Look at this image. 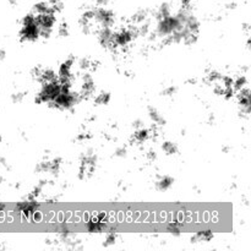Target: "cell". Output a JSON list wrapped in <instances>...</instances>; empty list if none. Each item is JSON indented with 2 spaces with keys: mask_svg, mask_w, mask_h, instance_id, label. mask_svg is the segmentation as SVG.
Returning a JSON list of instances; mask_svg holds the SVG:
<instances>
[{
  "mask_svg": "<svg viewBox=\"0 0 251 251\" xmlns=\"http://www.w3.org/2000/svg\"><path fill=\"white\" fill-rule=\"evenodd\" d=\"M172 183H173V179L168 178V176H164V178L157 184V186H158V189H161V190H167V189L172 185Z\"/></svg>",
  "mask_w": 251,
  "mask_h": 251,
  "instance_id": "cell-1",
  "label": "cell"
},
{
  "mask_svg": "<svg viewBox=\"0 0 251 251\" xmlns=\"http://www.w3.org/2000/svg\"><path fill=\"white\" fill-rule=\"evenodd\" d=\"M147 137H149V131H147V130L140 129V130H137L136 132H135V139L139 140L140 142L145 141V140H146Z\"/></svg>",
  "mask_w": 251,
  "mask_h": 251,
  "instance_id": "cell-4",
  "label": "cell"
},
{
  "mask_svg": "<svg viewBox=\"0 0 251 251\" xmlns=\"http://www.w3.org/2000/svg\"><path fill=\"white\" fill-rule=\"evenodd\" d=\"M59 34H60L61 37L68 36V28H66V25H61L60 28H59Z\"/></svg>",
  "mask_w": 251,
  "mask_h": 251,
  "instance_id": "cell-6",
  "label": "cell"
},
{
  "mask_svg": "<svg viewBox=\"0 0 251 251\" xmlns=\"http://www.w3.org/2000/svg\"><path fill=\"white\" fill-rule=\"evenodd\" d=\"M88 66H90V61H88L87 59H82V60L80 61V68L81 69H87Z\"/></svg>",
  "mask_w": 251,
  "mask_h": 251,
  "instance_id": "cell-7",
  "label": "cell"
},
{
  "mask_svg": "<svg viewBox=\"0 0 251 251\" xmlns=\"http://www.w3.org/2000/svg\"><path fill=\"white\" fill-rule=\"evenodd\" d=\"M22 97H24V95H22V93H17L16 96H14V100H16V102H20V100H22Z\"/></svg>",
  "mask_w": 251,
  "mask_h": 251,
  "instance_id": "cell-9",
  "label": "cell"
},
{
  "mask_svg": "<svg viewBox=\"0 0 251 251\" xmlns=\"http://www.w3.org/2000/svg\"><path fill=\"white\" fill-rule=\"evenodd\" d=\"M149 157H150V159H154L156 158V152H150V154H149Z\"/></svg>",
  "mask_w": 251,
  "mask_h": 251,
  "instance_id": "cell-11",
  "label": "cell"
},
{
  "mask_svg": "<svg viewBox=\"0 0 251 251\" xmlns=\"http://www.w3.org/2000/svg\"><path fill=\"white\" fill-rule=\"evenodd\" d=\"M4 56H5V51L0 49V59H4Z\"/></svg>",
  "mask_w": 251,
  "mask_h": 251,
  "instance_id": "cell-12",
  "label": "cell"
},
{
  "mask_svg": "<svg viewBox=\"0 0 251 251\" xmlns=\"http://www.w3.org/2000/svg\"><path fill=\"white\" fill-rule=\"evenodd\" d=\"M110 100L109 93H100L97 98H96V103L97 104H107Z\"/></svg>",
  "mask_w": 251,
  "mask_h": 251,
  "instance_id": "cell-3",
  "label": "cell"
},
{
  "mask_svg": "<svg viewBox=\"0 0 251 251\" xmlns=\"http://www.w3.org/2000/svg\"><path fill=\"white\" fill-rule=\"evenodd\" d=\"M162 149H163V151L166 152L167 154H173L176 152V146L173 144V142H164Z\"/></svg>",
  "mask_w": 251,
  "mask_h": 251,
  "instance_id": "cell-2",
  "label": "cell"
},
{
  "mask_svg": "<svg viewBox=\"0 0 251 251\" xmlns=\"http://www.w3.org/2000/svg\"><path fill=\"white\" fill-rule=\"evenodd\" d=\"M245 82H247V80H245V77H244V76H243V77H240L239 80L237 81V82H235V83L233 82V83H234V85H235V88H237V90H240V88L244 87V83Z\"/></svg>",
  "mask_w": 251,
  "mask_h": 251,
  "instance_id": "cell-5",
  "label": "cell"
},
{
  "mask_svg": "<svg viewBox=\"0 0 251 251\" xmlns=\"http://www.w3.org/2000/svg\"><path fill=\"white\" fill-rule=\"evenodd\" d=\"M125 152H126V151H125V150H118V151H117V156H125Z\"/></svg>",
  "mask_w": 251,
  "mask_h": 251,
  "instance_id": "cell-10",
  "label": "cell"
},
{
  "mask_svg": "<svg viewBox=\"0 0 251 251\" xmlns=\"http://www.w3.org/2000/svg\"><path fill=\"white\" fill-rule=\"evenodd\" d=\"M174 92H176V87H169L168 90H167V91H164V95H167V96H171V95H173Z\"/></svg>",
  "mask_w": 251,
  "mask_h": 251,
  "instance_id": "cell-8",
  "label": "cell"
}]
</instances>
